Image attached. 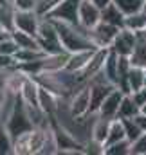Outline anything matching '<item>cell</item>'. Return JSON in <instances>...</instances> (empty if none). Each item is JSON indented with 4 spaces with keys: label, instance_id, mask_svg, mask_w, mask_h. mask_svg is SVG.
Segmentation results:
<instances>
[{
    "label": "cell",
    "instance_id": "31",
    "mask_svg": "<svg viewBox=\"0 0 146 155\" xmlns=\"http://www.w3.org/2000/svg\"><path fill=\"white\" fill-rule=\"evenodd\" d=\"M92 2H94V4H96L99 9H105V7H107V5H110L114 0H92Z\"/></svg>",
    "mask_w": 146,
    "mask_h": 155
},
{
    "label": "cell",
    "instance_id": "10",
    "mask_svg": "<svg viewBox=\"0 0 146 155\" xmlns=\"http://www.w3.org/2000/svg\"><path fill=\"white\" fill-rule=\"evenodd\" d=\"M101 22V9L92 0H81L79 5V25L85 29H92Z\"/></svg>",
    "mask_w": 146,
    "mask_h": 155
},
{
    "label": "cell",
    "instance_id": "11",
    "mask_svg": "<svg viewBox=\"0 0 146 155\" xmlns=\"http://www.w3.org/2000/svg\"><path fill=\"white\" fill-rule=\"evenodd\" d=\"M110 124H112V119H107L103 116H98L94 114V121L90 124V139L98 144H101L105 148V141L108 137V130Z\"/></svg>",
    "mask_w": 146,
    "mask_h": 155
},
{
    "label": "cell",
    "instance_id": "12",
    "mask_svg": "<svg viewBox=\"0 0 146 155\" xmlns=\"http://www.w3.org/2000/svg\"><path fill=\"white\" fill-rule=\"evenodd\" d=\"M96 49H90V51H76V52H71L69 54V60H67V65L63 71L71 72V74H79L90 61L92 54H94Z\"/></svg>",
    "mask_w": 146,
    "mask_h": 155
},
{
    "label": "cell",
    "instance_id": "14",
    "mask_svg": "<svg viewBox=\"0 0 146 155\" xmlns=\"http://www.w3.org/2000/svg\"><path fill=\"white\" fill-rule=\"evenodd\" d=\"M60 96H56L54 92H51L49 88H45V87H41L40 85V108L47 114V116H54L56 114V110H58V103H60Z\"/></svg>",
    "mask_w": 146,
    "mask_h": 155
},
{
    "label": "cell",
    "instance_id": "6",
    "mask_svg": "<svg viewBox=\"0 0 146 155\" xmlns=\"http://www.w3.org/2000/svg\"><path fill=\"white\" fill-rule=\"evenodd\" d=\"M135 47H137V33H134L126 27L119 29V33L115 35V38L110 45V49L115 51L119 56H128V58L134 56Z\"/></svg>",
    "mask_w": 146,
    "mask_h": 155
},
{
    "label": "cell",
    "instance_id": "17",
    "mask_svg": "<svg viewBox=\"0 0 146 155\" xmlns=\"http://www.w3.org/2000/svg\"><path fill=\"white\" fill-rule=\"evenodd\" d=\"M11 35H13L15 41L20 45V49H38V51H41L40 41H38V36H35V35L24 33V31H20V29H13Z\"/></svg>",
    "mask_w": 146,
    "mask_h": 155
},
{
    "label": "cell",
    "instance_id": "9",
    "mask_svg": "<svg viewBox=\"0 0 146 155\" xmlns=\"http://www.w3.org/2000/svg\"><path fill=\"white\" fill-rule=\"evenodd\" d=\"M124 94H126V92H123L119 87H115L108 96L105 97V101L101 103V107H99V110H98L96 114L107 117V119H115V117H117V112H119V107H121V101H123V97H124Z\"/></svg>",
    "mask_w": 146,
    "mask_h": 155
},
{
    "label": "cell",
    "instance_id": "26",
    "mask_svg": "<svg viewBox=\"0 0 146 155\" xmlns=\"http://www.w3.org/2000/svg\"><path fill=\"white\" fill-rule=\"evenodd\" d=\"M18 51H20V45H18V43L15 41L13 35H11V36H7L5 40H2V41H0V52L15 56V54H16Z\"/></svg>",
    "mask_w": 146,
    "mask_h": 155
},
{
    "label": "cell",
    "instance_id": "33",
    "mask_svg": "<svg viewBox=\"0 0 146 155\" xmlns=\"http://www.w3.org/2000/svg\"><path fill=\"white\" fill-rule=\"evenodd\" d=\"M141 112H143V114H146V103L143 105V107H141Z\"/></svg>",
    "mask_w": 146,
    "mask_h": 155
},
{
    "label": "cell",
    "instance_id": "3",
    "mask_svg": "<svg viewBox=\"0 0 146 155\" xmlns=\"http://www.w3.org/2000/svg\"><path fill=\"white\" fill-rule=\"evenodd\" d=\"M47 128H33L15 139V153L18 155H33L40 153L45 143Z\"/></svg>",
    "mask_w": 146,
    "mask_h": 155
},
{
    "label": "cell",
    "instance_id": "5",
    "mask_svg": "<svg viewBox=\"0 0 146 155\" xmlns=\"http://www.w3.org/2000/svg\"><path fill=\"white\" fill-rule=\"evenodd\" d=\"M79 5H81V0H60L45 15V18L79 25Z\"/></svg>",
    "mask_w": 146,
    "mask_h": 155
},
{
    "label": "cell",
    "instance_id": "2",
    "mask_svg": "<svg viewBox=\"0 0 146 155\" xmlns=\"http://www.w3.org/2000/svg\"><path fill=\"white\" fill-rule=\"evenodd\" d=\"M4 123H5V128H7V132L11 134L13 141H15L18 135H22V134H25V132H29V130L35 128V124H33V121H31V116H29V112H27V107H25L24 99L20 97V94H18V97H16V103H15L11 114L7 116V119H5Z\"/></svg>",
    "mask_w": 146,
    "mask_h": 155
},
{
    "label": "cell",
    "instance_id": "23",
    "mask_svg": "<svg viewBox=\"0 0 146 155\" xmlns=\"http://www.w3.org/2000/svg\"><path fill=\"white\" fill-rule=\"evenodd\" d=\"M105 153L107 155H132V141L123 139L119 143H114V144L105 148Z\"/></svg>",
    "mask_w": 146,
    "mask_h": 155
},
{
    "label": "cell",
    "instance_id": "30",
    "mask_svg": "<svg viewBox=\"0 0 146 155\" xmlns=\"http://www.w3.org/2000/svg\"><path fill=\"white\" fill-rule=\"evenodd\" d=\"M134 119L137 121V124L141 126V130H143V132H146V114L139 112V114H137V116L134 117Z\"/></svg>",
    "mask_w": 146,
    "mask_h": 155
},
{
    "label": "cell",
    "instance_id": "22",
    "mask_svg": "<svg viewBox=\"0 0 146 155\" xmlns=\"http://www.w3.org/2000/svg\"><path fill=\"white\" fill-rule=\"evenodd\" d=\"M114 4H115L126 16L144 9V0H114Z\"/></svg>",
    "mask_w": 146,
    "mask_h": 155
},
{
    "label": "cell",
    "instance_id": "15",
    "mask_svg": "<svg viewBox=\"0 0 146 155\" xmlns=\"http://www.w3.org/2000/svg\"><path fill=\"white\" fill-rule=\"evenodd\" d=\"M124 18L126 15L112 2L110 5H107L105 9H101V22H107L110 25H115V27H124Z\"/></svg>",
    "mask_w": 146,
    "mask_h": 155
},
{
    "label": "cell",
    "instance_id": "13",
    "mask_svg": "<svg viewBox=\"0 0 146 155\" xmlns=\"http://www.w3.org/2000/svg\"><path fill=\"white\" fill-rule=\"evenodd\" d=\"M126 83H128V94L135 92L139 88H144L146 87V67L144 65H139V63L132 61V67H130Z\"/></svg>",
    "mask_w": 146,
    "mask_h": 155
},
{
    "label": "cell",
    "instance_id": "24",
    "mask_svg": "<svg viewBox=\"0 0 146 155\" xmlns=\"http://www.w3.org/2000/svg\"><path fill=\"white\" fill-rule=\"evenodd\" d=\"M123 124H124V132H126V139L128 141H137L139 137H141V134H143V130H141V126L137 124V121L132 117V119H123Z\"/></svg>",
    "mask_w": 146,
    "mask_h": 155
},
{
    "label": "cell",
    "instance_id": "19",
    "mask_svg": "<svg viewBox=\"0 0 146 155\" xmlns=\"http://www.w3.org/2000/svg\"><path fill=\"white\" fill-rule=\"evenodd\" d=\"M139 112H141L139 105L132 99L130 94H124V97L121 101V107H119V112H117V117L119 119H132V117L137 116Z\"/></svg>",
    "mask_w": 146,
    "mask_h": 155
},
{
    "label": "cell",
    "instance_id": "8",
    "mask_svg": "<svg viewBox=\"0 0 146 155\" xmlns=\"http://www.w3.org/2000/svg\"><path fill=\"white\" fill-rule=\"evenodd\" d=\"M121 27H115V25H110L107 22H99L96 27L88 29V35L92 41L96 43V47H110L112 41L115 38V35L119 33Z\"/></svg>",
    "mask_w": 146,
    "mask_h": 155
},
{
    "label": "cell",
    "instance_id": "4",
    "mask_svg": "<svg viewBox=\"0 0 146 155\" xmlns=\"http://www.w3.org/2000/svg\"><path fill=\"white\" fill-rule=\"evenodd\" d=\"M69 116L72 121H85L90 116V90H88V83L79 87L69 101Z\"/></svg>",
    "mask_w": 146,
    "mask_h": 155
},
{
    "label": "cell",
    "instance_id": "1",
    "mask_svg": "<svg viewBox=\"0 0 146 155\" xmlns=\"http://www.w3.org/2000/svg\"><path fill=\"white\" fill-rule=\"evenodd\" d=\"M51 20V18H49ZM60 40L63 43V49L67 52H76V51H90V49H98L96 43L92 41L88 29H85L83 25H74V24H67V22H60V20H52Z\"/></svg>",
    "mask_w": 146,
    "mask_h": 155
},
{
    "label": "cell",
    "instance_id": "20",
    "mask_svg": "<svg viewBox=\"0 0 146 155\" xmlns=\"http://www.w3.org/2000/svg\"><path fill=\"white\" fill-rule=\"evenodd\" d=\"M124 27L134 31V33H141L146 29V11H137L134 15H128L124 18Z\"/></svg>",
    "mask_w": 146,
    "mask_h": 155
},
{
    "label": "cell",
    "instance_id": "27",
    "mask_svg": "<svg viewBox=\"0 0 146 155\" xmlns=\"http://www.w3.org/2000/svg\"><path fill=\"white\" fill-rule=\"evenodd\" d=\"M132 155H146V132H143L141 137L132 143Z\"/></svg>",
    "mask_w": 146,
    "mask_h": 155
},
{
    "label": "cell",
    "instance_id": "34",
    "mask_svg": "<svg viewBox=\"0 0 146 155\" xmlns=\"http://www.w3.org/2000/svg\"><path fill=\"white\" fill-rule=\"evenodd\" d=\"M0 29H5L4 27V22H2V16H0Z\"/></svg>",
    "mask_w": 146,
    "mask_h": 155
},
{
    "label": "cell",
    "instance_id": "25",
    "mask_svg": "<svg viewBox=\"0 0 146 155\" xmlns=\"http://www.w3.org/2000/svg\"><path fill=\"white\" fill-rule=\"evenodd\" d=\"M16 67H18V61H16L15 56L0 52V72H11V71H15Z\"/></svg>",
    "mask_w": 146,
    "mask_h": 155
},
{
    "label": "cell",
    "instance_id": "29",
    "mask_svg": "<svg viewBox=\"0 0 146 155\" xmlns=\"http://www.w3.org/2000/svg\"><path fill=\"white\" fill-rule=\"evenodd\" d=\"M130 96H132V99L139 105V108L143 107L146 103V87L144 88H139V90H135V92H130Z\"/></svg>",
    "mask_w": 146,
    "mask_h": 155
},
{
    "label": "cell",
    "instance_id": "32",
    "mask_svg": "<svg viewBox=\"0 0 146 155\" xmlns=\"http://www.w3.org/2000/svg\"><path fill=\"white\" fill-rule=\"evenodd\" d=\"M7 36H11V31H7V29H0V41L5 40Z\"/></svg>",
    "mask_w": 146,
    "mask_h": 155
},
{
    "label": "cell",
    "instance_id": "7",
    "mask_svg": "<svg viewBox=\"0 0 146 155\" xmlns=\"http://www.w3.org/2000/svg\"><path fill=\"white\" fill-rule=\"evenodd\" d=\"M41 16L38 15L35 9H16L15 13V29H20L29 35H38Z\"/></svg>",
    "mask_w": 146,
    "mask_h": 155
},
{
    "label": "cell",
    "instance_id": "18",
    "mask_svg": "<svg viewBox=\"0 0 146 155\" xmlns=\"http://www.w3.org/2000/svg\"><path fill=\"white\" fill-rule=\"evenodd\" d=\"M123 139H126L124 124H123V119L115 117V119H112V124H110V130H108V137H107V141H105V148L110 146V144H114V143L123 141Z\"/></svg>",
    "mask_w": 146,
    "mask_h": 155
},
{
    "label": "cell",
    "instance_id": "16",
    "mask_svg": "<svg viewBox=\"0 0 146 155\" xmlns=\"http://www.w3.org/2000/svg\"><path fill=\"white\" fill-rule=\"evenodd\" d=\"M107 79H110L114 85H117L119 81V54L115 51H108V56L105 60V65H103V71H101Z\"/></svg>",
    "mask_w": 146,
    "mask_h": 155
},
{
    "label": "cell",
    "instance_id": "21",
    "mask_svg": "<svg viewBox=\"0 0 146 155\" xmlns=\"http://www.w3.org/2000/svg\"><path fill=\"white\" fill-rule=\"evenodd\" d=\"M15 153V141L11 134L5 128V123L0 119V155H9Z\"/></svg>",
    "mask_w": 146,
    "mask_h": 155
},
{
    "label": "cell",
    "instance_id": "28",
    "mask_svg": "<svg viewBox=\"0 0 146 155\" xmlns=\"http://www.w3.org/2000/svg\"><path fill=\"white\" fill-rule=\"evenodd\" d=\"M36 2L38 0H11V4L16 9H35V11H36Z\"/></svg>",
    "mask_w": 146,
    "mask_h": 155
}]
</instances>
